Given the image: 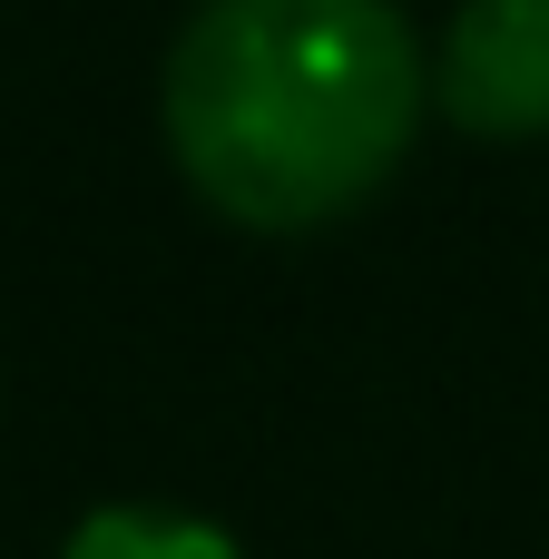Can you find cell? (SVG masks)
<instances>
[{
  "instance_id": "obj_1",
  "label": "cell",
  "mask_w": 549,
  "mask_h": 559,
  "mask_svg": "<svg viewBox=\"0 0 549 559\" xmlns=\"http://www.w3.org/2000/svg\"><path fill=\"white\" fill-rule=\"evenodd\" d=\"M432 108L403 0H206L157 79L177 177L246 236L344 226Z\"/></svg>"
},
{
  "instance_id": "obj_2",
  "label": "cell",
  "mask_w": 549,
  "mask_h": 559,
  "mask_svg": "<svg viewBox=\"0 0 549 559\" xmlns=\"http://www.w3.org/2000/svg\"><path fill=\"white\" fill-rule=\"evenodd\" d=\"M432 108L481 147L549 138V0H462L432 49Z\"/></svg>"
},
{
  "instance_id": "obj_3",
  "label": "cell",
  "mask_w": 549,
  "mask_h": 559,
  "mask_svg": "<svg viewBox=\"0 0 549 559\" xmlns=\"http://www.w3.org/2000/svg\"><path fill=\"white\" fill-rule=\"evenodd\" d=\"M59 559H246L216 521H196V511H157V501H108V511H88Z\"/></svg>"
}]
</instances>
